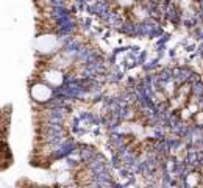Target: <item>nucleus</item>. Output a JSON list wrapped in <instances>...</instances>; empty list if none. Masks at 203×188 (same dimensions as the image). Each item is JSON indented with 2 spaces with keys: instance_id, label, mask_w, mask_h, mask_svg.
<instances>
[{
  "instance_id": "nucleus-2",
  "label": "nucleus",
  "mask_w": 203,
  "mask_h": 188,
  "mask_svg": "<svg viewBox=\"0 0 203 188\" xmlns=\"http://www.w3.org/2000/svg\"><path fill=\"white\" fill-rule=\"evenodd\" d=\"M152 105L164 125L177 132L203 129V83L184 69L163 71L150 86Z\"/></svg>"
},
{
  "instance_id": "nucleus-5",
  "label": "nucleus",
  "mask_w": 203,
  "mask_h": 188,
  "mask_svg": "<svg viewBox=\"0 0 203 188\" xmlns=\"http://www.w3.org/2000/svg\"><path fill=\"white\" fill-rule=\"evenodd\" d=\"M181 188H203V151L195 152L183 165Z\"/></svg>"
},
{
  "instance_id": "nucleus-4",
  "label": "nucleus",
  "mask_w": 203,
  "mask_h": 188,
  "mask_svg": "<svg viewBox=\"0 0 203 188\" xmlns=\"http://www.w3.org/2000/svg\"><path fill=\"white\" fill-rule=\"evenodd\" d=\"M163 11L175 24L192 25L203 17V0H163Z\"/></svg>"
},
{
  "instance_id": "nucleus-1",
  "label": "nucleus",
  "mask_w": 203,
  "mask_h": 188,
  "mask_svg": "<svg viewBox=\"0 0 203 188\" xmlns=\"http://www.w3.org/2000/svg\"><path fill=\"white\" fill-rule=\"evenodd\" d=\"M164 127L156 113H150L141 103H127L114 118L113 140L120 163L136 169L141 176L155 173L164 160V141L158 129Z\"/></svg>"
},
{
  "instance_id": "nucleus-3",
  "label": "nucleus",
  "mask_w": 203,
  "mask_h": 188,
  "mask_svg": "<svg viewBox=\"0 0 203 188\" xmlns=\"http://www.w3.org/2000/svg\"><path fill=\"white\" fill-rule=\"evenodd\" d=\"M109 13L120 25H142L158 16H164L163 0H106Z\"/></svg>"
}]
</instances>
